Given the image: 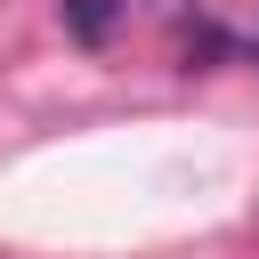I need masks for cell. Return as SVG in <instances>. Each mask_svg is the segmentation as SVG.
<instances>
[{
  "label": "cell",
  "instance_id": "6da1fadb",
  "mask_svg": "<svg viewBox=\"0 0 259 259\" xmlns=\"http://www.w3.org/2000/svg\"><path fill=\"white\" fill-rule=\"evenodd\" d=\"M121 8H130V0H57V24H65L81 49H105L113 24H121Z\"/></svg>",
  "mask_w": 259,
  "mask_h": 259
},
{
  "label": "cell",
  "instance_id": "7a4b0ae2",
  "mask_svg": "<svg viewBox=\"0 0 259 259\" xmlns=\"http://www.w3.org/2000/svg\"><path fill=\"white\" fill-rule=\"evenodd\" d=\"M251 65H259V32H251Z\"/></svg>",
  "mask_w": 259,
  "mask_h": 259
}]
</instances>
